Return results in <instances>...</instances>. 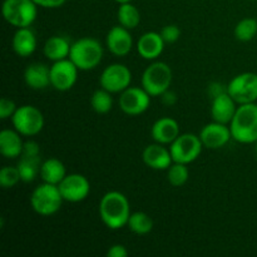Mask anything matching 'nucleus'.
Listing matches in <instances>:
<instances>
[{"mask_svg":"<svg viewBox=\"0 0 257 257\" xmlns=\"http://www.w3.org/2000/svg\"><path fill=\"white\" fill-rule=\"evenodd\" d=\"M99 216L102 222L110 230H119L127 226L131 216L128 198L118 191H109L99 202Z\"/></svg>","mask_w":257,"mask_h":257,"instance_id":"f257e3e1","label":"nucleus"},{"mask_svg":"<svg viewBox=\"0 0 257 257\" xmlns=\"http://www.w3.org/2000/svg\"><path fill=\"white\" fill-rule=\"evenodd\" d=\"M232 140L236 142L250 145L257 142V104H240L235 117L230 123Z\"/></svg>","mask_w":257,"mask_h":257,"instance_id":"f03ea898","label":"nucleus"},{"mask_svg":"<svg viewBox=\"0 0 257 257\" xmlns=\"http://www.w3.org/2000/svg\"><path fill=\"white\" fill-rule=\"evenodd\" d=\"M69 59L79 70H92L103 59V47L94 38H80L70 47Z\"/></svg>","mask_w":257,"mask_h":257,"instance_id":"7ed1b4c3","label":"nucleus"},{"mask_svg":"<svg viewBox=\"0 0 257 257\" xmlns=\"http://www.w3.org/2000/svg\"><path fill=\"white\" fill-rule=\"evenodd\" d=\"M62 193L58 185L43 182L37 186L30 196V205L35 213L40 216H52L60 210L63 205Z\"/></svg>","mask_w":257,"mask_h":257,"instance_id":"20e7f679","label":"nucleus"},{"mask_svg":"<svg viewBox=\"0 0 257 257\" xmlns=\"http://www.w3.org/2000/svg\"><path fill=\"white\" fill-rule=\"evenodd\" d=\"M5 22L18 28H29L38 17V4L34 0H4L2 7Z\"/></svg>","mask_w":257,"mask_h":257,"instance_id":"39448f33","label":"nucleus"},{"mask_svg":"<svg viewBox=\"0 0 257 257\" xmlns=\"http://www.w3.org/2000/svg\"><path fill=\"white\" fill-rule=\"evenodd\" d=\"M173 73L165 62H155L146 68L142 75V87L151 97H161L172 84Z\"/></svg>","mask_w":257,"mask_h":257,"instance_id":"423d86ee","label":"nucleus"},{"mask_svg":"<svg viewBox=\"0 0 257 257\" xmlns=\"http://www.w3.org/2000/svg\"><path fill=\"white\" fill-rule=\"evenodd\" d=\"M14 130L25 137H33L44 128V115L42 110L32 104H24L17 108L12 117Z\"/></svg>","mask_w":257,"mask_h":257,"instance_id":"0eeeda50","label":"nucleus"},{"mask_svg":"<svg viewBox=\"0 0 257 257\" xmlns=\"http://www.w3.org/2000/svg\"><path fill=\"white\" fill-rule=\"evenodd\" d=\"M202 147L203 145L200 136L193 133H182L171 143L170 151L173 162L190 165L200 157Z\"/></svg>","mask_w":257,"mask_h":257,"instance_id":"6e6552de","label":"nucleus"},{"mask_svg":"<svg viewBox=\"0 0 257 257\" xmlns=\"http://www.w3.org/2000/svg\"><path fill=\"white\" fill-rule=\"evenodd\" d=\"M227 93L237 104L256 103L257 100V74L245 72L236 75L227 85Z\"/></svg>","mask_w":257,"mask_h":257,"instance_id":"1a4fd4ad","label":"nucleus"},{"mask_svg":"<svg viewBox=\"0 0 257 257\" xmlns=\"http://www.w3.org/2000/svg\"><path fill=\"white\" fill-rule=\"evenodd\" d=\"M132 82V72L124 64L114 63L105 68L99 78L100 88L113 93H122L123 90L131 87Z\"/></svg>","mask_w":257,"mask_h":257,"instance_id":"9d476101","label":"nucleus"},{"mask_svg":"<svg viewBox=\"0 0 257 257\" xmlns=\"http://www.w3.org/2000/svg\"><path fill=\"white\" fill-rule=\"evenodd\" d=\"M78 68L69 58L53 63L50 67V85L59 92L72 89L78 79Z\"/></svg>","mask_w":257,"mask_h":257,"instance_id":"9b49d317","label":"nucleus"},{"mask_svg":"<svg viewBox=\"0 0 257 257\" xmlns=\"http://www.w3.org/2000/svg\"><path fill=\"white\" fill-rule=\"evenodd\" d=\"M119 108L124 114L140 115L143 114L150 108L151 95L140 87H128L120 93Z\"/></svg>","mask_w":257,"mask_h":257,"instance_id":"f8f14e48","label":"nucleus"},{"mask_svg":"<svg viewBox=\"0 0 257 257\" xmlns=\"http://www.w3.org/2000/svg\"><path fill=\"white\" fill-rule=\"evenodd\" d=\"M63 198L67 202H82L89 196L90 183L85 176L80 173H70L58 185Z\"/></svg>","mask_w":257,"mask_h":257,"instance_id":"ddd939ff","label":"nucleus"},{"mask_svg":"<svg viewBox=\"0 0 257 257\" xmlns=\"http://www.w3.org/2000/svg\"><path fill=\"white\" fill-rule=\"evenodd\" d=\"M198 136L202 141L203 147L210 148V150H218V148L225 147L232 138L230 127L223 123L215 122V120L206 124Z\"/></svg>","mask_w":257,"mask_h":257,"instance_id":"4468645a","label":"nucleus"},{"mask_svg":"<svg viewBox=\"0 0 257 257\" xmlns=\"http://www.w3.org/2000/svg\"><path fill=\"white\" fill-rule=\"evenodd\" d=\"M105 45L108 50L115 57H125L131 53L133 48V38L130 29L117 25L108 32L105 37Z\"/></svg>","mask_w":257,"mask_h":257,"instance_id":"2eb2a0df","label":"nucleus"},{"mask_svg":"<svg viewBox=\"0 0 257 257\" xmlns=\"http://www.w3.org/2000/svg\"><path fill=\"white\" fill-rule=\"evenodd\" d=\"M142 160L147 167L157 171H166L170 168V166L173 163L171 151L165 147V145L161 143H153L148 145L143 150Z\"/></svg>","mask_w":257,"mask_h":257,"instance_id":"dca6fc26","label":"nucleus"},{"mask_svg":"<svg viewBox=\"0 0 257 257\" xmlns=\"http://www.w3.org/2000/svg\"><path fill=\"white\" fill-rule=\"evenodd\" d=\"M236 104H237L236 100L227 92L212 98V103H211L212 119L215 122L223 123V124L231 123L232 118L235 117L236 110H237Z\"/></svg>","mask_w":257,"mask_h":257,"instance_id":"f3484780","label":"nucleus"},{"mask_svg":"<svg viewBox=\"0 0 257 257\" xmlns=\"http://www.w3.org/2000/svg\"><path fill=\"white\" fill-rule=\"evenodd\" d=\"M165 40L161 33L147 32L138 39L137 52L143 59L155 60L160 57L165 50Z\"/></svg>","mask_w":257,"mask_h":257,"instance_id":"a211bd4d","label":"nucleus"},{"mask_svg":"<svg viewBox=\"0 0 257 257\" xmlns=\"http://www.w3.org/2000/svg\"><path fill=\"white\" fill-rule=\"evenodd\" d=\"M180 124L171 117H162L153 123L151 136L155 142L161 145H171L180 136Z\"/></svg>","mask_w":257,"mask_h":257,"instance_id":"6ab92c4d","label":"nucleus"},{"mask_svg":"<svg viewBox=\"0 0 257 257\" xmlns=\"http://www.w3.org/2000/svg\"><path fill=\"white\" fill-rule=\"evenodd\" d=\"M24 82L30 89H45L50 85V68L42 63L28 65L24 72Z\"/></svg>","mask_w":257,"mask_h":257,"instance_id":"aec40b11","label":"nucleus"},{"mask_svg":"<svg viewBox=\"0 0 257 257\" xmlns=\"http://www.w3.org/2000/svg\"><path fill=\"white\" fill-rule=\"evenodd\" d=\"M37 37L30 28H18L13 37V50L18 57L28 58L37 49Z\"/></svg>","mask_w":257,"mask_h":257,"instance_id":"412c9836","label":"nucleus"},{"mask_svg":"<svg viewBox=\"0 0 257 257\" xmlns=\"http://www.w3.org/2000/svg\"><path fill=\"white\" fill-rule=\"evenodd\" d=\"M17 130H3L0 132V153L5 158H18L22 156L24 142Z\"/></svg>","mask_w":257,"mask_h":257,"instance_id":"4be33fe9","label":"nucleus"},{"mask_svg":"<svg viewBox=\"0 0 257 257\" xmlns=\"http://www.w3.org/2000/svg\"><path fill=\"white\" fill-rule=\"evenodd\" d=\"M70 47H72V44L68 42L67 38L54 35V37H50L45 42L44 47H43V52H44V55L48 59L52 60V62H58V60L69 58Z\"/></svg>","mask_w":257,"mask_h":257,"instance_id":"5701e85b","label":"nucleus"},{"mask_svg":"<svg viewBox=\"0 0 257 257\" xmlns=\"http://www.w3.org/2000/svg\"><path fill=\"white\" fill-rule=\"evenodd\" d=\"M65 176H67V170H65L64 163L58 158H49L42 163L40 177H42L43 182L59 185Z\"/></svg>","mask_w":257,"mask_h":257,"instance_id":"b1692460","label":"nucleus"},{"mask_svg":"<svg viewBox=\"0 0 257 257\" xmlns=\"http://www.w3.org/2000/svg\"><path fill=\"white\" fill-rule=\"evenodd\" d=\"M42 161L40 156L30 157V156H20V160L18 162L17 167L20 172L22 181L25 183L33 182L40 175V167H42Z\"/></svg>","mask_w":257,"mask_h":257,"instance_id":"393cba45","label":"nucleus"},{"mask_svg":"<svg viewBox=\"0 0 257 257\" xmlns=\"http://www.w3.org/2000/svg\"><path fill=\"white\" fill-rule=\"evenodd\" d=\"M117 18L119 24L130 30L137 28L141 23L140 10H138L137 7H135L132 3L119 4V8H118L117 12Z\"/></svg>","mask_w":257,"mask_h":257,"instance_id":"a878e982","label":"nucleus"},{"mask_svg":"<svg viewBox=\"0 0 257 257\" xmlns=\"http://www.w3.org/2000/svg\"><path fill=\"white\" fill-rule=\"evenodd\" d=\"M127 226L136 235H147L153 230V220L146 212L137 211V212L131 213Z\"/></svg>","mask_w":257,"mask_h":257,"instance_id":"bb28decb","label":"nucleus"},{"mask_svg":"<svg viewBox=\"0 0 257 257\" xmlns=\"http://www.w3.org/2000/svg\"><path fill=\"white\" fill-rule=\"evenodd\" d=\"M90 105H92L93 110L98 114H107L113 107L112 93L103 89V88L94 90V93L90 97Z\"/></svg>","mask_w":257,"mask_h":257,"instance_id":"cd10ccee","label":"nucleus"},{"mask_svg":"<svg viewBox=\"0 0 257 257\" xmlns=\"http://www.w3.org/2000/svg\"><path fill=\"white\" fill-rule=\"evenodd\" d=\"M235 37L240 42H251L257 37V20L253 18H245L235 27Z\"/></svg>","mask_w":257,"mask_h":257,"instance_id":"c85d7f7f","label":"nucleus"},{"mask_svg":"<svg viewBox=\"0 0 257 257\" xmlns=\"http://www.w3.org/2000/svg\"><path fill=\"white\" fill-rule=\"evenodd\" d=\"M190 178V170L185 163L173 162L167 170V180L175 187H181L186 185Z\"/></svg>","mask_w":257,"mask_h":257,"instance_id":"c756f323","label":"nucleus"},{"mask_svg":"<svg viewBox=\"0 0 257 257\" xmlns=\"http://www.w3.org/2000/svg\"><path fill=\"white\" fill-rule=\"evenodd\" d=\"M22 181L20 172L18 167L13 166H5L0 170V185L3 188H13Z\"/></svg>","mask_w":257,"mask_h":257,"instance_id":"7c9ffc66","label":"nucleus"},{"mask_svg":"<svg viewBox=\"0 0 257 257\" xmlns=\"http://www.w3.org/2000/svg\"><path fill=\"white\" fill-rule=\"evenodd\" d=\"M161 35H162L166 44H173V43H176L181 38V29L175 24L166 25L161 30Z\"/></svg>","mask_w":257,"mask_h":257,"instance_id":"2f4dec72","label":"nucleus"},{"mask_svg":"<svg viewBox=\"0 0 257 257\" xmlns=\"http://www.w3.org/2000/svg\"><path fill=\"white\" fill-rule=\"evenodd\" d=\"M17 104L14 100L9 99L7 97H3L0 100V118L2 119H7V118H12L13 114L17 110Z\"/></svg>","mask_w":257,"mask_h":257,"instance_id":"473e14b6","label":"nucleus"},{"mask_svg":"<svg viewBox=\"0 0 257 257\" xmlns=\"http://www.w3.org/2000/svg\"><path fill=\"white\" fill-rule=\"evenodd\" d=\"M22 156H30V157L40 156L39 145L35 141H27V142H24V148H23Z\"/></svg>","mask_w":257,"mask_h":257,"instance_id":"72a5a7b5","label":"nucleus"},{"mask_svg":"<svg viewBox=\"0 0 257 257\" xmlns=\"http://www.w3.org/2000/svg\"><path fill=\"white\" fill-rule=\"evenodd\" d=\"M108 257H127L128 250L120 243H115V245L110 246L107 251Z\"/></svg>","mask_w":257,"mask_h":257,"instance_id":"f704fd0d","label":"nucleus"},{"mask_svg":"<svg viewBox=\"0 0 257 257\" xmlns=\"http://www.w3.org/2000/svg\"><path fill=\"white\" fill-rule=\"evenodd\" d=\"M38 7L45 8V9H57L63 7L68 0H34Z\"/></svg>","mask_w":257,"mask_h":257,"instance_id":"c9c22d12","label":"nucleus"},{"mask_svg":"<svg viewBox=\"0 0 257 257\" xmlns=\"http://www.w3.org/2000/svg\"><path fill=\"white\" fill-rule=\"evenodd\" d=\"M161 99H162V103L165 105H168V107H172L173 104H176L177 102V95H176L175 92L172 90H166L162 95H161Z\"/></svg>","mask_w":257,"mask_h":257,"instance_id":"e433bc0d","label":"nucleus"},{"mask_svg":"<svg viewBox=\"0 0 257 257\" xmlns=\"http://www.w3.org/2000/svg\"><path fill=\"white\" fill-rule=\"evenodd\" d=\"M223 85L221 84V83H211L210 87H208V92H210V95L212 98L217 97V95L222 94V93H226L227 92V87L226 88H222Z\"/></svg>","mask_w":257,"mask_h":257,"instance_id":"4c0bfd02","label":"nucleus"},{"mask_svg":"<svg viewBox=\"0 0 257 257\" xmlns=\"http://www.w3.org/2000/svg\"><path fill=\"white\" fill-rule=\"evenodd\" d=\"M115 3H118V4H124V3H131L132 0H114Z\"/></svg>","mask_w":257,"mask_h":257,"instance_id":"58836bf2","label":"nucleus"},{"mask_svg":"<svg viewBox=\"0 0 257 257\" xmlns=\"http://www.w3.org/2000/svg\"><path fill=\"white\" fill-rule=\"evenodd\" d=\"M256 155H257V142H256Z\"/></svg>","mask_w":257,"mask_h":257,"instance_id":"ea45409f","label":"nucleus"}]
</instances>
